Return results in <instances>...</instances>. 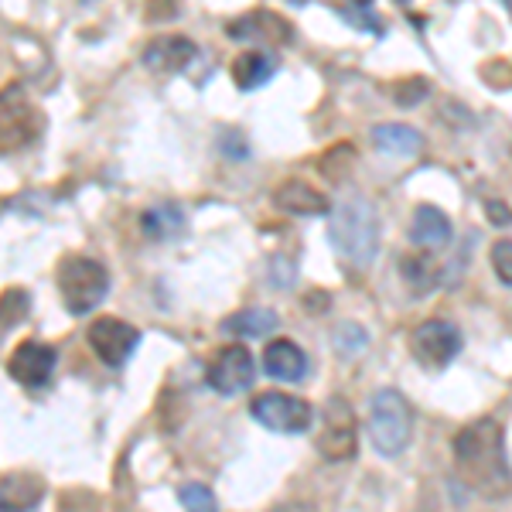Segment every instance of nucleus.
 I'll return each instance as SVG.
<instances>
[{
    "instance_id": "obj_1",
    "label": "nucleus",
    "mask_w": 512,
    "mask_h": 512,
    "mask_svg": "<svg viewBox=\"0 0 512 512\" xmlns=\"http://www.w3.org/2000/svg\"><path fill=\"white\" fill-rule=\"evenodd\" d=\"M458 478L482 499H502L512 489V468L506 458V431L495 417L465 424L451 444Z\"/></svg>"
},
{
    "instance_id": "obj_2",
    "label": "nucleus",
    "mask_w": 512,
    "mask_h": 512,
    "mask_svg": "<svg viewBox=\"0 0 512 512\" xmlns=\"http://www.w3.org/2000/svg\"><path fill=\"white\" fill-rule=\"evenodd\" d=\"M328 239L355 267H366L379 253V212L369 198L349 195L332 209V222H328Z\"/></svg>"
},
{
    "instance_id": "obj_3",
    "label": "nucleus",
    "mask_w": 512,
    "mask_h": 512,
    "mask_svg": "<svg viewBox=\"0 0 512 512\" xmlns=\"http://www.w3.org/2000/svg\"><path fill=\"white\" fill-rule=\"evenodd\" d=\"M55 277H59V294L65 308H69V315H89L110 294V274H106V267L93 260V256H79V253L62 256Z\"/></svg>"
},
{
    "instance_id": "obj_4",
    "label": "nucleus",
    "mask_w": 512,
    "mask_h": 512,
    "mask_svg": "<svg viewBox=\"0 0 512 512\" xmlns=\"http://www.w3.org/2000/svg\"><path fill=\"white\" fill-rule=\"evenodd\" d=\"M45 134V113L21 82L0 89V154H18Z\"/></svg>"
},
{
    "instance_id": "obj_5",
    "label": "nucleus",
    "mask_w": 512,
    "mask_h": 512,
    "mask_svg": "<svg viewBox=\"0 0 512 512\" xmlns=\"http://www.w3.org/2000/svg\"><path fill=\"white\" fill-rule=\"evenodd\" d=\"M369 434L379 454L396 458L407 451L410 437H414V410L396 390H379L369 400Z\"/></svg>"
},
{
    "instance_id": "obj_6",
    "label": "nucleus",
    "mask_w": 512,
    "mask_h": 512,
    "mask_svg": "<svg viewBox=\"0 0 512 512\" xmlns=\"http://www.w3.org/2000/svg\"><path fill=\"white\" fill-rule=\"evenodd\" d=\"M250 414L260 427L274 434H304L315 420V410H311L308 400L291 393H260L253 396Z\"/></svg>"
},
{
    "instance_id": "obj_7",
    "label": "nucleus",
    "mask_w": 512,
    "mask_h": 512,
    "mask_svg": "<svg viewBox=\"0 0 512 512\" xmlns=\"http://www.w3.org/2000/svg\"><path fill=\"white\" fill-rule=\"evenodd\" d=\"M359 448V427H355L352 403L345 396H332L321 410V434H318V451L328 461H349Z\"/></svg>"
},
{
    "instance_id": "obj_8",
    "label": "nucleus",
    "mask_w": 512,
    "mask_h": 512,
    "mask_svg": "<svg viewBox=\"0 0 512 512\" xmlns=\"http://www.w3.org/2000/svg\"><path fill=\"white\" fill-rule=\"evenodd\" d=\"M410 352H414V359L424 369H444L454 355L461 352V335L451 321L431 318L414 328V335H410Z\"/></svg>"
},
{
    "instance_id": "obj_9",
    "label": "nucleus",
    "mask_w": 512,
    "mask_h": 512,
    "mask_svg": "<svg viewBox=\"0 0 512 512\" xmlns=\"http://www.w3.org/2000/svg\"><path fill=\"white\" fill-rule=\"evenodd\" d=\"M86 335H89V345H93L96 359L110 369L127 366V359L137 352V345H140L137 328L127 325V321H120V318H110V315L96 318Z\"/></svg>"
},
{
    "instance_id": "obj_10",
    "label": "nucleus",
    "mask_w": 512,
    "mask_h": 512,
    "mask_svg": "<svg viewBox=\"0 0 512 512\" xmlns=\"http://www.w3.org/2000/svg\"><path fill=\"white\" fill-rule=\"evenodd\" d=\"M253 376H256V362L250 349L239 342L222 345L209 362V386L222 396H236V393L250 390Z\"/></svg>"
},
{
    "instance_id": "obj_11",
    "label": "nucleus",
    "mask_w": 512,
    "mask_h": 512,
    "mask_svg": "<svg viewBox=\"0 0 512 512\" xmlns=\"http://www.w3.org/2000/svg\"><path fill=\"white\" fill-rule=\"evenodd\" d=\"M55 366H59V352L55 345H45V342H21L18 349L11 352L7 359V373H11L14 383L28 386V390H45L55 376Z\"/></svg>"
},
{
    "instance_id": "obj_12",
    "label": "nucleus",
    "mask_w": 512,
    "mask_h": 512,
    "mask_svg": "<svg viewBox=\"0 0 512 512\" xmlns=\"http://www.w3.org/2000/svg\"><path fill=\"white\" fill-rule=\"evenodd\" d=\"M226 35L233 41H253V45H263L267 48H280V45H291L294 41V31L291 24L280 18L277 11H250L243 18L229 21Z\"/></svg>"
},
{
    "instance_id": "obj_13",
    "label": "nucleus",
    "mask_w": 512,
    "mask_h": 512,
    "mask_svg": "<svg viewBox=\"0 0 512 512\" xmlns=\"http://www.w3.org/2000/svg\"><path fill=\"white\" fill-rule=\"evenodd\" d=\"M140 59H144V65L151 72L178 76V72H185L188 65L198 59V45L185 35H158V38L147 41V48H144Z\"/></svg>"
},
{
    "instance_id": "obj_14",
    "label": "nucleus",
    "mask_w": 512,
    "mask_h": 512,
    "mask_svg": "<svg viewBox=\"0 0 512 512\" xmlns=\"http://www.w3.org/2000/svg\"><path fill=\"white\" fill-rule=\"evenodd\" d=\"M263 373L280 383H301L308 376V355L291 338H274L263 352Z\"/></svg>"
},
{
    "instance_id": "obj_15",
    "label": "nucleus",
    "mask_w": 512,
    "mask_h": 512,
    "mask_svg": "<svg viewBox=\"0 0 512 512\" xmlns=\"http://www.w3.org/2000/svg\"><path fill=\"white\" fill-rule=\"evenodd\" d=\"M274 205L287 216H325L332 205H328V195H321L315 185L301 178H291L284 185H277L274 192Z\"/></svg>"
},
{
    "instance_id": "obj_16",
    "label": "nucleus",
    "mask_w": 512,
    "mask_h": 512,
    "mask_svg": "<svg viewBox=\"0 0 512 512\" xmlns=\"http://www.w3.org/2000/svg\"><path fill=\"white\" fill-rule=\"evenodd\" d=\"M185 209L178 202H154L140 212V233H144L151 243H168V239H178L185 233Z\"/></svg>"
},
{
    "instance_id": "obj_17",
    "label": "nucleus",
    "mask_w": 512,
    "mask_h": 512,
    "mask_svg": "<svg viewBox=\"0 0 512 512\" xmlns=\"http://www.w3.org/2000/svg\"><path fill=\"white\" fill-rule=\"evenodd\" d=\"M451 236H454L451 219L444 216L437 205H417L414 222H410V239H414L417 246H424L427 253H434V250H441V246H448Z\"/></svg>"
},
{
    "instance_id": "obj_18",
    "label": "nucleus",
    "mask_w": 512,
    "mask_h": 512,
    "mask_svg": "<svg viewBox=\"0 0 512 512\" xmlns=\"http://www.w3.org/2000/svg\"><path fill=\"white\" fill-rule=\"evenodd\" d=\"M45 495V482L31 472H14L0 478V509L4 512H31Z\"/></svg>"
},
{
    "instance_id": "obj_19",
    "label": "nucleus",
    "mask_w": 512,
    "mask_h": 512,
    "mask_svg": "<svg viewBox=\"0 0 512 512\" xmlns=\"http://www.w3.org/2000/svg\"><path fill=\"white\" fill-rule=\"evenodd\" d=\"M373 144L393 158H417L424 151V134L407 123H379L373 127Z\"/></svg>"
},
{
    "instance_id": "obj_20",
    "label": "nucleus",
    "mask_w": 512,
    "mask_h": 512,
    "mask_svg": "<svg viewBox=\"0 0 512 512\" xmlns=\"http://www.w3.org/2000/svg\"><path fill=\"white\" fill-rule=\"evenodd\" d=\"M280 62L270 52H243L233 62V82L243 93H253V89L267 86L270 79L277 76Z\"/></svg>"
},
{
    "instance_id": "obj_21",
    "label": "nucleus",
    "mask_w": 512,
    "mask_h": 512,
    "mask_svg": "<svg viewBox=\"0 0 512 512\" xmlns=\"http://www.w3.org/2000/svg\"><path fill=\"white\" fill-rule=\"evenodd\" d=\"M280 325L277 311L270 308H243V311H233L229 318H222V332L226 335H236V338H263L270 335L274 328Z\"/></svg>"
},
{
    "instance_id": "obj_22",
    "label": "nucleus",
    "mask_w": 512,
    "mask_h": 512,
    "mask_svg": "<svg viewBox=\"0 0 512 512\" xmlns=\"http://www.w3.org/2000/svg\"><path fill=\"white\" fill-rule=\"evenodd\" d=\"M400 274H403V280H407V287L414 294H427V291H434V287L441 284V270H437L434 256L427 250H414V253L403 256Z\"/></svg>"
},
{
    "instance_id": "obj_23",
    "label": "nucleus",
    "mask_w": 512,
    "mask_h": 512,
    "mask_svg": "<svg viewBox=\"0 0 512 512\" xmlns=\"http://www.w3.org/2000/svg\"><path fill=\"white\" fill-rule=\"evenodd\" d=\"M31 308V294L21 291V287H11V291L0 294V328H11L18 321L28 318Z\"/></svg>"
},
{
    "instance_id": "obj_24",
    "label": "nucleus",
    "mask_w": 512,
    "mask_h": 512,
    "mask_svg": "<svg viewBox=\"0 0 512 512\" xmlns=\"http://www.w3.org/2000/svg\"><path fill=\"white\" fill-rule=\"evenodd\" d=\"M338 14H342V18L349 21V24H355V28L366 31V35H383V31H386V24L376 14V7L366 4V0H359V4H349V7H338Z\"/></svg>"
},
{
    "instance_id": "obj_25",
    "label": "nucleus",
    "mask_w": 512,
    "mask_h": 512,
    "mask_svg": "<svg viewBox=\"0 0 512 512\" xmlns=\"http://www.w3.org/2000/svg\"><path fill=\"white\" fill-rule=\"evenodd\" d=\"M178 499H181V506H185V512H219L216 495H212L209 485H202V482L181 485Z\"/></svg>"
},
{
    "instance_id": "obj_26",
    "label": "nucleus",
    "mask_w": 512,
    "mask_h": 512,
    "mask_svg": "<svg viewBox=\"0 0 512 512\" xmlns=\"http://www.w3.org/2000/svg\"><path fill=\"white\" fill-rule=\"evenodd\" d=\"M332 342H335V352L342 355V359H352V355H359L362 349H366L369 335L362 332V325H349V321H345V325L335 328Z\"/></svg>"
},
{
    "instance_id": "obj_27",
    "label": "nucleus",
    "mask_w": 512,
    "mask_h": 512,
    "mask_svg": "<svg viewBox=\"0 0 512 512\" xmlns=\"http://www.w3.org/2000/svg\"><path fill=\"white\" fill-rule=\"evenodd\" d=\"M489 260H492L495 277H499L506 287H512V239H495Z\"/></svg>"
},
{
    "instance_id": "obj_28",
    "label": "nucleus",
    "mask_w": 512,
    "mask_h": 512,
    "mask_svg": "<svg viewBox=\"0 0 512 512\" xmlns=\"http://www.w3.org/2000/svg\"><path fill=\"white\" fill-rule=\"evenodd\" d=\"M424 96H427V82L424 79L407 82V89H396V103H403V106H414Z\"/></svg>"
},
{
    "instance_id": "obj_29",
    "label": "nucleus",
    "mask_w": 512,
    "mask_h": 512,
    "mask_svg": "<svg viewBox=\"0 0 512 512\" xmlns=\"http://www.w3.org/2000/svg\"><path fill=\"white\" fill-rule=\"evenodd\" d=\"M485 212H489L492 226H509L512 222V209H506L499 198H489V202H485Z\"/></svg>"
},
{
    "instance_id": "obj_30",
    "label": "nucleus",
    "mask_w": 512,
    "mask_h": 512,
    "mask_svg": "<svg viewBox=\"0 0 512 512\" xmlns=\"http://www.w3.org/2000/svg\"><path fill=\"white\" fill-rule=\"evenodd\" d=\"M270 512H315V509H311L308 502H284V506H277Z\"/></svg>"
},
{
    "instance_id": "obj_31",
    "label": "nucleus",
    "mask_w": 512,
    "mask_h": 512,
    "mask_svg": "<svg viewBox=\"0 0 512 512\" xmlns=\"http://www.w3.org/2000/svg\"><path fill=\"white\" fill-rule=\"evenodd\" d=\"M0 512H4V509H0Z\"/></svg>"
}]
</instances>
